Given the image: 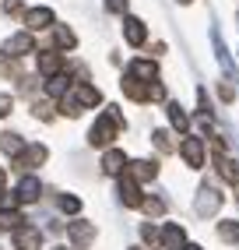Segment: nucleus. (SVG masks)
<instances>
[{
	"mask_svg": "<svg viewBox=\"0 0 239 250\" xmlns=\"http://www.w3.org/2000/svg\"><path fill=\"white\" fill-rule=\"evenodd\" d=\"M53 39H57L60 49H74V46H78V36H74L67 25H53Z\"/></svg>",
	"mask_w": 239,
	"mask_h": 250,
	"instance_id": "nucleus-20",
	"label": "nucleus"
},
{
	"mask_svg": "<svg viewBox=\"0 0 239 250\" xmlns=\"http://www.w3.org/2000/svg\"><path fill=\"white\" fill-rule=\"evenodd\" d=\"M106 11L109 14H123L127 11V0H106Z\"/></svg>",
	"mask_w": 239,
	"mask_h": 250,
	"instance_id": "nucleus-29",
	"label": "nucleus"
},
{
	"mask_svg": "<svg viewBox=\"0 0 239 250\" xmlns=\"http://www.w3.org/2000/svg\"><path fill=\"white\" fill-rule=\"evenodd\" d=\"M120 130H123V113L116 106H106V113H102L92 124V130H88V145L92 148H106V145H113L120 138Z\"/></svg>",
	"mask_w": 239,
	"mask_h": 250,
	"instance_id": "nucleus-1",
	"label": "nucleus"
},
{
	"mask_svg": "<svg viewBox=\"0 0 239 250\" xmlns=\"http://www.w3.org/2000/svg\"><path fill=\"white\" fill-rule=\"evenodd\" d=\"M141 236H144L148 243H159V236H162V232H155V226H141Z\"/></svg>",
	"mask_w": 239,
	"mask_h": 250,
	"instance_id": "nucleus-31",
	"label": "nucleus"
},
{
	"mask_svg": "<svg viewBox=\"0 0 239 250\" xmlns=\"http://www.w3.org/2000/svg\"><path fill=\"white\" fill-rule=\"evenodd\" d=\"M14 250H42V232L36 226H18L14 229Z\"/></svg>",
	"mask_w": 239,
	"mask_h": 250,
	"instance_id": "nucleus-7",
	"label": "nucleus"
},
{
	"mask_svg": "<svg viewBox=\"0 0 239 250\" xmlns=\"http://www.w3.org/2000/svg\"><path fill=\"white\" fill-rule=\"evenodd\" d=\"M25 219H21V215L18 211H0V229H18Z\"/></svg>",
	"mask_w": 239,
	"mask_h": 250,
	"instance_id": "nucleus-24",
	"label": "nucleus"
},
{
	"mask_svg": "<svg viewBox=\"0 0 239 250\" xmlns=\"http://www.w3.org/2000/svg\"><path fill=\"white\" fill-rule=\"evenodd\" d=\"M53 250H67V247H53Z\"/></svg>",
	"mask_w": 239,
	"mask_h": 250,
	"instance_id": "nucleus-37",
	"label": "nucleus"
},
{
	"mask_svg": "<svg viewBox=\"0 0 239 250\" xmlns=\"http://www.w3.org/2000/svg\"><path fill=\"white\" fill-rule=\"evenodd\" d=\"M67 240L74 243V250H88L95 243V222H71L67 226Z\"/></svg>",
	"mask_w": 239,
	"mask_h": 250,
	"instance_id": "nucleus-4",
	"label": "nucleus"
},
{
	"mask_svg": "<svg viewBox=\"0 0 239 250\" xmlns=\"http://www.w3.org/2000/svg\"><path fill=\"white\" fill-rule=\"evenodd\" d=\"M11 106H14V99H11V95H0V120L11 113Z\"/></svg>",
	"mask_w": 239,
	"mask_h": 250,
	"instance_id": "nucleus-32",
	"label": "nucleus"
},
{
	"mask_svg": "<svg viewBox=\"0 0 239 250\" xmlns=\"http://www.w3.org/2000/svg\"><path fill=\"white\" fill-rule=\"evenodd\" d=\"M134 250H144V247H134Z\"/></svg>",
	"mask_w": 239,
	"mask_h": 250,
	"instance_id": "nucleus-38",
	"label": "nucleus"
},
{
	"mask_svg": "<svg viewBox=\"0 0 239 250\" xmlns=\"http://www.w3.org/2000/svg\"><path fill=\"white\" fill-rule=\"evenodd\" d=\"M49 159V152H46V145H28L25 152L14 159V166H18V169H36V166H42Z\"/></svg>",
	"mask_w": 239,
	"mask_h": 250,
	"instance_id": "nucleus-10",
	"label": "nucleus"
},
{
	"mask_svg": "<svg viewBox=\"0 0 239 250\" xmlns=\"http://www.w3.org/2000/svg\"><path fill=\"white\" fill-rule=\"evenodd\" d=\"M67 88H71V78H63V74H57V78L46 81V95H49V99H63Z\"/></svg>",
	"mask_w": 239,
	"mask_h": 250,
	"instance_id": "nucleus-19",
	"label": "nucleus"
},
{
	"mask_svg": "<svg viewBox=\"0 0 239 250\" xmlns=\"http://www.w3.org/2000/svg\"><path fill=\"white\" fill-rule=\"evenodd\" d=\"M25 25H28V32H42V28H53L57 18L49 7H32V11H25Z\"/></svg>",
	"mask_w": 239,
	"mask_h": 250,
	"instance_id": "nucleus-9",
	"label": "nucleus"
},
{
	"mask_svg": "<svg viewBox=\"0 0 239 250\" xmlns=\"http://www.w3.org/2000/svg\"><path fill=\"white\" fill-rule=\"evenodd\" d=\"M169 120H173V127H176V130H186V127H190V116L183 113V106H179V103H169Z\"/></svg>",
	"mask_w": 239,
	"mask_h": 250,
	"instance_id": "nucleus-22",
	"label": "nucleus"
},
{
	"mask_svg": "<svg viewBox=\"0 0 239 250\" xmlns=\"http://www.w3.org/2000/svg\"><path fill=\"white\" fill-rule=\"evenodd\" d=\"M32 49H36V39H32V32H18V36L4 39V57H7V60H18V57L32 53Z\"/></svg>",
	"mask_w": 239,
	"mask_h": 250,
	"instance_id": "nucleus-5",
	"label": "nucleus"
},
{
	"mask_svg": "<svg viewBox=\"0 0 239 250\" xmlns=\"http://www.w3.org/2000/svg\"><path fill=\"white\" fill-rule=\"evenodd\" d=\"M127 71H130V74H138L141 81H159V67H155L151 60H134Z\"/></svg>",
	"mask_w": 239,
	"mask_h": 250,
	"instance_id": "nucleus-18",
	"label": "nucleus"
},
{
	"mask_svg": "<svg viewBox=\"0 0 239 250\" xmlns=\"http://www.w3.org/2000/svg\"><path fill=\"white\" fill-rule=\"evenodd\" d=\"M32 113H36V120H53V106H49V103H36Z\"/></svg>",
	"mask_w": 239,
	"mask_h": 250,
	"instance_id": "nucleus-27",
	"label": "nucleus"
},
{
	"mask_svg": "<svg viewBox=\"0 0 239 250\" xmlns=\"http://www.w3.org/2000/svg\"><path fill=\"white\" fill-rule=\"evenodd\" d=\"M60 211H81V201H78V197L74 194H60Z\"/></svg>",
	"mask_w": 239,
	"mask_h": 250,
	"instance_id": "nucleus-25",
	"label": "nucleus"
},
{
	"mask_svg": "<svg viewBox=\"0 0 239 250\" xmlns=\"http://www.w3.org/2000/svg\"><path fill=\"white\" fill-rule=\"evenodd\" d=\"M183 250H204V247H197V243H186V247H183Z\"/></svg>",
	"mask_w": 239,
	"mask_h": 250,
	"instance_id": "nucleus-35",
	"label": "nucleus"
},
{
	"mask_svg": "<svg viewBox=\"0 0 239 250\" xmlns=\"http://www.w3.org/2000/svg\"><path fill=\"white\" fill-rule=\"evenodd\" d=\"M4 14H21V0H4Z\"/></svg>",
	"mask_w": 239,
	"mask_h": 250,
	"instance_id": "nucleus-33",
	"label": "nucleus"
},
{
	"mask_svg": "<svg viewBox=\"0 0 239 250\" xmlns=\"http://www.w3.org/2000/svg\"><path fill=\"white\" fill-rule=\"evenodd\" d=\"M179 155L186 159L190 169H200V166H204V141L200 138H183L179 141Z\"/></svg>",
	"mask_w": 239,
	"mask_h": 250,
	"instance_id": "nucleus-8",
	"label": "nucleus"
},
{
	"mask_svg": "<svg viewBox=\"0 0 239 250\" xmlns=\"http://www.w3.org/2000/svg\"><path fill=\"white\" fill-rule=\"evenodd\" d=\"M123 39H127L130 46H144V39H148L144 21L134 18V14H123Z\"/></svg>",
	"mask_w": 239,
	"mask_h": 250,
	"instance_id": "nucleus-11",
	"label": "nucleus"
},
{
	"mask_svg": "<svg viewBox=\"0 0 239 250\" xmlns=\"http://www.w3.org/2000/svg\"><path fill=\"white\" fill-rule=\"evenodd\" d=\"M60 71H63V53H57V49L39 53V74H42V78H57Z\"/></svg>",
	"mask_w": 239,
	"mask_h": 250,
	"instance_id": "nucleus-14",
	"label": "nucleus"
},
{
	"mask_svg": "<svg viewBox=\"0 0 239 250\" xmlns=\"http://www.w3.org/2000/svg\"><path fill=\"white\" fill-rule=\"evenodd\" d=\"M4 183H7V173H4V169H0V194H4Z\"/></svg>",
	"mask_w": 239,
	"mask_h": 250,
	"instance_id": "nucleus-34",
	"label": "nucleus"
},
{
	"mask_svg": "<svg viewBox=\"0 0 239 250\" xmlns=\"http://www.w3.org/2000/svg\"><path fill=\"white\" fill-rule=\"evenodd\" d=\"M127 155L120 152V148H109L106 155H102V173H109V176H123L127 173Z\"/></svg>",
	"mask_w": 239,
	"mask_h": 250,
	"instance_id": "nucleus-13",
	"label": "nucleus"
},
{
	"mask_svg": "<svg viewBox=\"0 0 239 250\" xmlns=\"http://www.w3.org/2000/svg\"><path fill=\"white\" fill-rule=\"evenodd\" d=\"M218 236L225 243H239V222H218Z\"/></svg>",
	"mask_w": 239,
	"mask_h": 250,
	"instance_id": "nucleus-23",
	"label": "nucleus"
},
{
	"mask_svg": "<svg viewBox=\"0 0 239 250\" xmlns=\"http://www.w3.org/2000/svg\"><path fill=\"white\" fill-rule=\"evenodd\" d=\"M159 243H162L165 250H183V247H186V229H183V226H176V222L162 226V236H159Z\"/></svg>",
	"mask_w": 239,
	"mask_h": 250,
	"instance_id": "nucleus-12",
	"label": "nucleus"
},
{
	"mask_svg": "<svg viewBox=\"0 0 239 250\" xmlns=\"http://www.w3.org/2000/svg\"><path fill=\"white\" fill-rule=\"evenodd\" d=\"M21 201H18V194H0V211H14Z\"/></svg>",
	"mask_w": 239,
	"mask_h": 250,
	"instance_id": "nucleus-28",
	"label": "nucleus"
},
{
	"mask_svg": "<svg viewBox=\"0 0 239 250\" xmlns=\"http://www.w3.org/2000/svg\"><path fill=\"white\" fill-rule=\"evenodd\" d=\"M14 194H18L21 205H32V201H39V197H42V183L36 176H21V183H18V190H14Z\"/></svg>",
	"mask_w": 239,
	"mask_h": 250,
	"instance_id": "nucleus-15",
	"label": "nucleus"
},
{
	"mask_svg": "<svg viewBox=\"0 0 239 250\" xmlns=\"http://www.w3.org/2000/svg\"><path fill=\"white\" fill-rule=\"evenodd\" d=\"M67 99H71L78 109H92V106H99V103H102V92H99L95 85H88V81H78Z\"/></svg>",
	"mask_w": 239,
	"mask_h": 250,
	"instance_id": "nucleus-3",
	"label": "nucleus"
},
{
	"mask_svg": "<svg viewBox=\"0 0 239 250\" xmlns=\"http://www.w3.org/2000/svg\"><path fill=\"white\" fill-rule=\"evenodd\" d=\"M221 208V194L215 187H200L197 190V201H194V211L200 215V219H208V215H215Z\"/></svg>",
	"mask_w": 239,
	"mask_h": 250,
	"instance_id": "nucleus-6",
	"label": "nucleus"
},
{
	"mask_svg": "<svg viewBox=\"0 0 239 250\" xmlns=\"http://www.w3.org/2000/svg\"><path fill=\"white\" fill-rule=\"evenodd\" d=\"M218 95L225 99V103H232V99H236V88L229 85V81H221V85H218Z\"/></svg>",
	"mask_w": 239,
	"mask_h": 250,
	"instance_id": "nucleus-30",
	"label": "nucleus"
},
{
	"mask_svg": "<svg viewBox=\"0 0 239 250\" xmlns=\"http://www.w3.org/2000/svg\"><path fill=\"white\" fill-rule=\"evenodd\" d=\"M127 173H130L134 180H138V183H141V180H155V176H159V162L138 159V162H130V166H127Z\"/></svg>",
	"mask_w": 239,
	"mask_h": 250,
	"instance_id": "nucleus-16",
	"label": "nucleus"
},
{
	"mask_svg": "<svg viewBox=\"0 0 239 250\" xmlns=\"http://www.w3.org/2000/svg\"><path fill=\"white\" fill-rule=\"evenodd\" d=\"M116 194H120V201H123L127 208H141L144 205V194H141V183L134 180L130 173H123L120 176V187H116Z\"/></svg>",
	"mask_w": 239,
	"mask_h": 250,
	"instance_id": "nucleus-2",
	"label": "nucleus"
},
{
	"mask_svg": "<svg viewBox=\"0 0 239 250\" xmlns=\"http://www.w3.org/2000/svg\"><path fill=\"white\" fill-rule=\"evenodd\" d=\"M25 141L18 138V134H11V130H4V134H0V152H4V155H11V159H18L21 152H25Z\"/></svg>",
	"mask_w": 239,
	"mask_h": 250,
	"instance_id": "nucleus-17",
	"label": "nucleus"
},
{
	"mask_svg": "<svg viewBox=\"0 0 239 250\" xmlns=\"http://www.w3.org/2000/svg\"><path fill=\"white\" fill-rule=\"evenodd\" d=\"M179 4H194V0H179Z\"/></svg>",
	"mask_w": 239,
	"mask_h": 250,
	"instance_id": "nucleus-36",
	"label": "nucleus"
},
{
	"mask_svg": "<svg viewBox=\"0 0 239 250\" xmlns=\"http://www.w3.org/2000/svg\"><path fill=\"white\" fill-rule=\"evenodd\" d=\"M151 138H155V148H159V152H165V155H169V152H176V148H179V145L173 141V134H169V130H162V127H159V130H155Z\"/></svg>",
	"mask_w": 239,
	"mask_h": 250,
	"instance_id": "nucleus-21",
	"label": "nucleus"
},
{
	"mask_svg": "<svg viewBox=\"0 0 239 250\" xmlns=\"http://www.w3.org/2000/svg\"><path fill=\"white\" fill-rule=\"evenodd\" d=\"M148 215H155V219H159V215L165 211V201H159V197H144V205H141Z\"/></svg>",
	"mask_w": 239,
	"mask_h": 250,
	"instance_id": "nucleus-26",
	"label": "nucleus"
}]
</instances>
